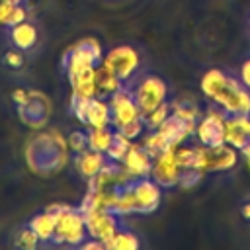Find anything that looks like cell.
<instances>
[{"mask_svg":"<svg viewBox=\"0 0 250 250\" xmlns=\"http://www.w3.org/2000/svg\"><path fill=\"white\" fill-rule=\"evenodd\" d=\"M39 244H41V240H39V236L33 232V229H31L29 225L18 229L16 234H14V246H16V248H21V250H35Z\"/></svg>","mask_w":250,"mask_h":250,"instance_id":"d4e9b609","label":"cell"},{"mask_svg":"<svg viewBox=\"0 0 250 250\" xmlns=\"http://www.w3.org/2000/svg\"><path fill=\"white\" fill-rule=\"evenodd\" d=\"M242 154H244V158H246V162H248V168H250V146H248V148H244V150H242Z\"/></svg>","mask_w":250,"mask_h":250,"instance_id":"4dcf8cb0","label":"cell"},{"mask_svg":"<svg viewBox=\"0 0 250 250\" xmlns=\"http://www.w3.org/2000/svg\"><path fill=\"white\" fill-rule=\"evenodd\" d=\"M248 27H250V20H248Z\"/></svg>","mask_w":250,"mask_h":250,"instance_id":"d6a6232c","label":"cell"},{"mask_svg":"<svg viewBox=\"0 0 250 250\" xmlns=\"http://www.w3.org/2000/svg\"><path fill=\"white\" fill-rule=\"evenodd\" d=\"M102 64L115 74L123 88H129L131 82L145 70V53L133 43H119L104 53Z\"/></svg>","mask_w":250,"mask_h":250,"instance_id":"277c9868","label":"cell"},{"mask_svg":"<svg viewBox=\"0 0 250 250\" xmlns=\"http://www.w3.org/2000/svg\"><path fill=\"white\" fill-rule=\"evenodd\" d=\"M96 82H98V96L102 98H109L123 88V84L115 78V74H111L104 64L96 68Z\"/></svg>","mask_w":250,"mask_h":250,"instance_id":"603a6c76","label":"cell"},{"mask_svg":"<svg viewBox=\"0 0 250 250\" xmlns=\"http://www.w3.org/2000/svg\"><path fill=\"white\" fill-rule=\"evenodd\" d=\"M25 162L33 174L53 176L68 162V143L59 131L33 135L25 145Z\"/></svg>","mask_w":250,"mask_h":250,"instance_id":"3957f363","label":"cell"},{"mask_svg":"<svg viewBox=\"0 0 250 250\" xmlns=\"http://www.w3.org/2000/svg\"><path fill=\"white\" fill-rule=\"evenodd\" d=\"M86 137H88V148L105 154L107 148L113 143L115 129L111 125H107V127H86Z\"/></svg>","mask_w":250,"mask_h":250,"instance_id":"44dd1931","label":"cell"},{"mask_svg":"<svg viewBox=\"0 0 250 250\" xmlns=\"http://www.w3.org/2000/svg\"><path fill=\"white\" fill-rule=\"evenodd\" d=\"M193 139L201 146H219L225 143V113L217 107H207L195 123Z\"/></svg>","mask_w":250,"mask_h":250,"instance_id":"7c38bea8","label":"cell"},{"mask_svg":"<svg viewBox=\"0 0 250 250\" xmlns=\"http://www.w3.org/2000/svg\"><path fill=\"white\" fill-rule=\"evenodd\" d=\"M152 158L154 154L146 150L141 143H133L131 148L127 150L125 158L121 160V168L129 178H141V176H150L152 168Z\"/></svg>","mask_w":250,"mask_h":250,"instance_id":"9a60e30c","label":"cell"},{"mask_svg":"<svg viewBox=\"0 0 250 250\" xmlns=\"http://www.w3.org/2000/svg\"><path fill=\"white\" fill-rule=\"evenodd\" d=\"M225 143L238 152L250 146V115H225Z\"/></svg>","mask_w":250,"mask_h":250,"instance_id":"2e32d148","label":"cell"},{"mask_svg":"<svg viewBox=\"0 0 250 250\" xmlns=\"http://www.w3.org/2000/svg\"><path fill=\"white\" fill-rule=\"evenodd\" d=\"M160 201H162V188L150 176L127 178L115 186L111 211L121 217L133 213L148 215L158 209Z\"/></svg>","mask_w":250,"mask_h":250,"instance_id":"7a4b0ae2","label":"cell"},{"mask_svg":"<svg viewBox=\"0 0 250 250\" xmlns=\"http://www.w3.org/2000/svg\"><path fill=\"white\" fill-rule=\"evenodd\" d=\"M49 211L55 213L57 217V227H55V236L51 244L59 246H82L84 240H88V230H86V219L80 207H70L64 203H55L47 207Z\"/></svg>","mask_w":250,"mask_h":250,"instance_id":"5b68a950","label":"cell"},{"mask_svg":"<svg viewBox=\"0 0 250 250\" xmlns=\"http://www.w3.org/2000/svg\"><path fill=\"white\" fill-rule=\"evenodd\" d=\"M23 20H27V10H25L21 4H18V6L14 8V12H12V16H10V20H8V23H6V27H12V25H16V23L23 21Z\"/></svg>","mask_w":250,"mask_h":250,"instance_id":"f1b7e54d","label":"cell"},{"mask_svg":"<svg viewBox=\"0 0 250 250\" xmlns=\"http://www.w3.org/2000/svg\"><path fill=\"white\" fill-rule=\"evenodd\" d=\"M2 62H4V66L8 68V70H18V68H21L23 66V62H25V59H23V51H20V49H8L4 55H2Z\"/></svg>","mask_w":250,"mask_h":250,"instance_id":"484cf974","label":"cell"},{"mask_svg":"<svg viewBox=\"0 0 250 250\" xmlns=\"http://www.w3.org/2000/svg\"><path fill=\"white\" fill-rule=\"evenodd\" d=\"M84 219H86V230H88V238L92 240H98L105 244L113 238V234L125 227L123 221H121V215L109 211V209H92V211H86L84 213Z\"/></svg>","mask_w":250,"mask_h":250,"instance_id":"30bf717a","label":"cell"},{"mask_svg":"<svg viewBox=\"0 0 250 250\" xmlns=\"http://www.w3.org/2000/svg\"><path fill=\"white\" fill-rule=\"evenodd\" d=\"M16 6L18 4L12 2V0H0V23L2 25L8 23V20H10V16H12V12H14Z\"/></svg>","mask_w":250,"mask_h":250,"instance_id":"83f0119b","label":"cell"},{"mask_svg":"<svg viewBox=\"0 0 250 250\" xmlns=\"http://www.w3.org/2000/svg\"><path fill=\"white\" fill-rule=\"evenodd\" d=\"M72 115L84 127H107L111 125V111L107 98L94 96V98H74L70 100Z\"/></svg>","mask_w":250,"mask_h":250,"instance_id":"9c48e42d","label":"cell"},{"mask_svg":"<svg viewBox=\"0 0 250 250\" xmlns=\"http://www.w3.org/2000/svg\"><path fill=\"white\" fill-rule=\"evenodd\" d=\"M102 61H104V49L100 41L94 37H86L64 51L61 66L64 74H72V72L86 70V68H98Z\"/></svg>","mask_w":250,"mask_h":250,"instance_id":"ba28073f","label":"cell"},{"mask_svg":"<svg viewBox=\"0 0 250 250\" xmlns=\"http://www.w3.org/2000/svg\"><path fill=\"white\" fill-rule=\"evenodd\" d=\"M238 162V150L227 143L219 146H199L195 168L201 172H229Z\"/></svg>","mask_w":250,"mask_h":250,"instance_id":"8fae6325","label":"cell"},{"mask_svg":"<svg viewBox=\"0 0 250 250\" xmlns=\"http://www.w3.org/2000/svg\"><path fill=\"white\" fill-rule=\"evenodd\" d=\"M129 90H131L143 115L154 111L156 107H160L172 100L170 98V84L162 76H158L146 68L131 82Z\"/></svg>","mask_w":250,"mask_h":250,"instance_id":"8992f818","label":"cell"},{"mask_svg":"<svg viewBox=\"0 0 250 250\" xmlns=\"http://www.w3.org/2000/svg\"><path fill=\"white\" fill-rule=\"evenodd\" d=\"M182 174V166L178 164L172 148H166L152 158V168H150V178L164 189V188H176L178 180Z\"/></svg>","mask_w":250,"mask_h":250,"instance_id":"5bb4252c","label":"cell"},{"mask_svg":"<svg viewBox=\"0 0 250 250\" xmlns=\"http://www.w3.org/2000/svg\"><path fill=\"white\" fill-rule=\"evenodd\" d=\"M170 107H172V113L178 115L180 119L184 121H189V123H197L199 117H201V107L193 102V100H188V98H176V100H170Z\"/></svg>","mask_w":250,"mask_h":250,"instance_id":"7402d4cb","label":"cell"},{"mask_svg":"<svg viewBox=\"0 0 250 250\" xmlns=\"http://www.w3.org/2000/svg\"><path fill=\"white\" fill-rule=\"evenodd\" d=\"M201 92L211 107L225 115H250V90L236 72L229 68H209L201 76Z\"/></svg>","mask_w":250,"mask_h":250,"instance_id":"6da1fadb","label":"cell"},{"mask_svg":"<svg viewBox=\"0 0 250 250\" xmlns=\"http://www.w3.org/2000/svg\"><path fill=\"white\" fill-rule=\"evenodd\" d=\"M240 213L244 219H250V195L240 203Z\"/></svg>","mask_w":250,"mask_h":250,"instance_id":"f546056e","label":"cell"},{"mask_svg":"<svg viewBox=\"0 0 250 250\" xmlns=\"http://www.w3.org/2000/svg\"><path fill=\"white\" fill-rule=\"evenodd\" d=\"M104 2H123V0H104Z\"/></svg>","mask_w":250,"mask_h":250,"instance_id":"1f68e13d","label":"cell"},{"mask_svg":"<svg viewBox=\"0 0 250 250\" xmlns=\"http://www.w3.org/2000/svg\"><path fill=\"white\" fill-rule=\"evenodd\" d=\"M66 143H68V150H70V152H80V150L88 148V137H86V129L72 131V133L66 137Z\"/></svg>","mask_w":250,"mask_h":250,"instance_id":"4316f807","label":"cell"},{"mask_svg":"<svg viewBox=\"0 0 250 250\" xmlns=\"http://www.w3.org/2000/svg\"><path fill=\"white\" fill-rule=\"evenodd\" d=\"M141 246V238L137 236V232L129 230L127 227H121L113 238L105 244V248H111V250H137Z\"/></svg>","mask_w":250,"mask_h":250,"instance_id":"cb8c5ba5","label":"cell"},{"mask_svg":"<svg viewBox=\"0 0 250 250\" xmlns=\"http://www.w3.org/2000/svg\"><path fill=\"white\" fill-rule=\"evenodd\" d=\"M107 162H109V158L104 152H98L92 148L74 152V166L84 180H92L96 174H100L107 166Z\"/></svg>","mask_w":250,"mask_h":250,"instance_id":"e0dca14e","label":"cell"},{"mask_svg":"<svg viewBox=\"0 0 250 250\" xmlns=\"http://www.w3.org/2000/svg\"><path fill=\"white\" fill-rule=\"evenodd\" d=\"M27 225H29V227L33 229V232L39 236L41 244H51V242H53L55 227H57V217H55V213H53V211L45 209V211H41V213L33 215V217H31V221H29Z\"/></svg>","mask_w":250,"mask_h":250,"instance_id":"ffe728a7","label":"cell"},{"mask_svg":"<svg viewBox=\"0 0 250 250\" xmlns=\"http://www.w3.org/2000/svg\"><path fill=\"white\" fill-rule=\"evenodd\" d=\"M72 96L74 98H94L98 96V82H96V68L78 70L72 74H66Z\"/></svg>","mask_w":250,"mask_h":250,"instance_id":"d6986e66","label":"cell"},{"mask_svg":"<svg viewBox=\"0 0 250 250\" xmlns=\"http://www.w3.org/2000/svg\"><path fill=\"white\" fill-rule=\"evenodd\" d=\"M8 35H10V43L16 49L23 51V53L25 51H31L37 45V41H39V29H37V25L33 21H27V20L12 25Z\"/></svg>","mask_w":250,"mask_h":250,"instance_id":"ac0fdd59","label":"cell"},{"mask_svg":"<svg viewBox=\"0 0 250 250\" xmlns=\"http://www.w3.org/2000/svg\"><path fill=\"white\" fill-rule=\"evenodd\" d=\"M12 100L18 107V117L23 125H27L31 129H41L49 123L51 102L43 92L18 88L12 94Z\"/></svg>","mask_w":250,"mask_h":250,"instance_id":"52a82bcc","label":"cell"},{"mask_svg":"<svg viewBox=\"0 0 250 250\" xmlns=\"http://www.w3.org/2000/svg\"><path fill=\"white\" fill-rule=\"evenodd\" d=\"M109 102V111H111V127L113 129H121L133 121L143 119V113L131 94L129 88H121L117 90L113 96L107 98Z\"/></svg>","mask_w":250,"mask_h":250,"instance_id":"4fadbf2b","label":"cell"}]
</instances>
